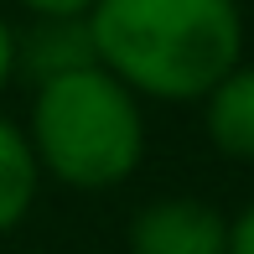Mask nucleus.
<instances>
[{
  "label": "nucleus",
  "mask_w": 254,
  "mask_h": 254,
  "mask_svg": "<svg viewBox=\"0 0 254 254\" xmlns=\"http://www.w3.org/2000/svg\"><path fill=\"white\" fill-rule=\"evenodd\" d=\"M88 37L135 99L197 104L244 63L239 0H94Z\"/></svg>",
  "instance_id": "1"
},
{
  "label": "nucleus",
  "mask_w": 254,
  "mask_h": 254,
  "mask_svg": "<svg viewBox=\"0 0 254 254\" xmlns=\"http://www.w3.org/2000/svg\"><path fill=\"white\" fill-rule=\"evenodd\" d=\"M26 140L42 177L78 192L120 187L145 156V114L140 99L104 67L52 78L31 99Z\"/></svg>",
  "instance_id": "2"
},
{
  "label": "nucleus",
  "mask_w": 254,
  "mask_h": 254,
  "mask_svg": "<svg viewBox=\"0 0 254 254\" xmlns=\"http://www.w3.org/2000/svg\"><path fill=\"white\" fill-rule=\"evenodd\" d=\"M130 254H228V218L202 197H161L135 213Z\"/></svg>",
  "instance_id": "3"
},
{
  "label": "nucleus",
  "mask_w": 254,
  "mask_h": 254,
  "mask_svg": "<svg viewBox=\"0 0 254 254\" xmlns=\"http://www.w3.org/2000/svg\"><path fill=\"white\" fill-rule=\"evenodd\" d=\"M94 37H88V16H31V26H16V73L31 83H52V78L83 73L94 67Z\"/></svg>",
  "instance_id": "4"
},
{
  "label": "nucleus",
  "mask_w": 254,
  "mask_h": 254,
  "mask_svg": "<svg viewBox=\"0 0 254 254\" xmlns=\"http://www.w3.org/2000/svg\"><path fill=\"white\" fill-rule=\"evenodd\" d=\"M207 140L228 161H254V63H239L213 94L202 99Z\"/></svg>",
  "instance_id": "5"
},
{
  "label": "nucleus",
  "mask_w": 254,
  "mask_h": 254,
  "mask_svg": "<svg viewBox=\"0 0 254 254\" xmlns=\"http://www.w3.org/2000/svg\"><path fill=\"white\" fill-rule=\"evenodd\" d=\"M37 187H42V166H37V156H31L26 130L0 114V239L31 213Z\"/></svg>",
  "instance_id": "6"
},
{
  "label": "nucleus",
  "mask_w": 254,
  "mask_h": 254,
  "mask_svg": "<svg viewBox=\"0 0 254 254\" xmlns=\"http://www.w3.org/2000/svg\"><path fill=\"white\" fill-rule=\"evenodd\" d=\"M26 16H88L94 0H16Z\"/></svg>",
  "instance_id": "7"
},
{
  "label": "nucleus",
  "mask_w": 254,
  "mask_h": 254,
  "mask_svg": "<svg viewBox=\"0 0 254 254\" xmlns=\"http://www.w3.org/2000/svg\"><path fill=\"white\" fill-rule=\"evenodd\" d=\"M228 254H254V202L239 218H228Z\"/></svg>",
  "instance_id": "8"
},
{
  "label": "nucleus",
  "mask_w": 254,
  "mask_h": 254,
  "mask_svg": "<svg viewBox=\"0 0 254 254\" xmlns=\"http://www.w3.org/2000/svg\"><path fill=\"white\" fill-rule=\"evenodd\" d=\"M10 78H16V26L0 16V94H5Z\"/></svg>",
  "instance_id": "9"
}]
</instances>
